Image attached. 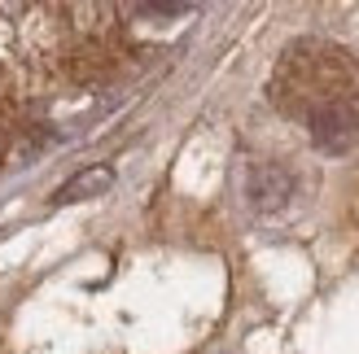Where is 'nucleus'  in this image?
Segmentation results:
<instances>
[{
	"label": "nucleus",
	"mask_w": 359,
	"mask_h": 354,
	"mask_svg": "<svg viewBox=\"0 0 359 354\" xmlns=\"http://www.w3.org/2000/svg\"><path fill=\"white\" fill-rule=\"evenodd\" d=\"M272 97L302 118L333 105H359V70L329 44H294L272 79Z\"/></svg>",
	"instance_id": "nucleus-1"
},
{
	"label": "nucleus",
	"mask_w": 359,
	"mask_h": 354,
	"mask_svg": "<svg viewBox=\"0 0 359 354\" xmlns=\"http://www.w3.org/2000/svg\"><path fill=\"white\" fill-rule=\"evenodd\" d=\"M0 153H5V132H0Z\"/></svg>",
	"instance_id": "nucleus-4"
},
{
	"label": "nucleus",
	"mask_w": 359,
	"mask_h": 354,
	"mask_svg": "<svg viewBox=\"0 0 359 354\" xmlns=\"http://www.w3.org/2000/svg\"><path fill=\"white\" fill-rule=\"evenodd\" d=\"M114 188V167H105V162H97V167H88V171H79V175H70V180L53 192V201H88V197H101V192H110Z\"/></svg>",
	"instance_id": "nucleus-2"
},
{
	"label": "nucleus",
	"mask_w": 359,
	"mask_h": 354,
	"mask_svg": "<svg viewBox=\"0 0 359 354\" xmlns=\"http://www.w3.org/2000/svg\"><path fill=\"white\" fill-rule=\"evenodd\" d=\"M290 192H294V180H290V171H280V167H263V171H255V180H250V197H255L259 210L285 206Z\"/></svg>",
	"instance_id": "nucleus-3"
}]
</instances>
